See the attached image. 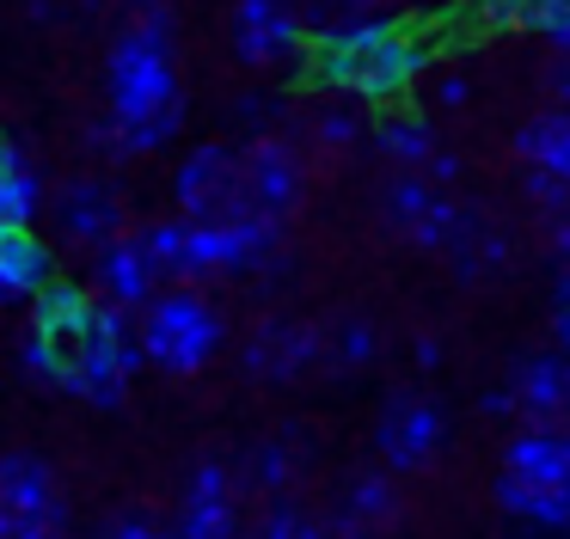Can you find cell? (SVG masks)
I'll return each mask as SVG.
<instances>
[{
  "label": "cell",
  "instance_id": "obj_10",
  "mask_svg": "<svg viewBox=\"0 0 570 539\" xmlns=\"http://www.w3.org/2000/svg\"><path fill=\"white\" fill-rule=\"evenodd\" d=\"M50 220H56V233H62V245H75V252H105L111 239L129 233V203L111 178L87 171V178H68L62 190L50 196Z\"/></svg>",
  "mask_w": 570,
  "mask_h": 539
},
{
  "label": "cell",
  "instance_id": "obj_14",
  "mask_svg": "<svg viewBox=\"0 0 570 539\" xmlns=\"http://www.w3.org/2000/svg\"><path fill=\"white\" fill-rule=\"evenodd\" d=\"M92 282H99V301L111 306H129V313H141V306L160 294V264H154L148 239L136 233H124V239H111L105 252H92Z\"/></svg>",
  "mask_w": 570,
  "mask_h": 539
},
{
  "label": "cell",
  "instance_id": "obj_6",
  "mask_svg": "<svg viewBox=\"0 0 570 539\" xmlns=\"http://www.w3.org/2000/svg\"><path fill=\"white\" fill-rule=\"evenodd\" d=\"M227 37L252 74H301L313 61V31L295 0H234Z\"/></svg>",
  "mask_w": 570,
  "mask_h": 539
},
{
  "label": "cell",
  "instance_id": "obj_13",
  "mask_svg": "<svg viewBox=\"0 0 570 539\" xmlns=\"http://www.w3.org/2000/svg\"><path fill=\"white\" fill-rule=\"evenodd\" d=\"M239 362H246L252 380L295 386V380H307L313 367L325 362V331L307 325V318H264L246 337V355H239Z\"/></svg>",
  "mask_w": 570,
  "mask_h": 539
},
{
  "label": "cell",
  "instance_id": "obj_7",
  "mask_svg": "<svg viewBox=\"0 0 570 539\" xmlns=\"http://www.w3.org/2000/svg\"><path fill=\"white\" fill-rule=\"evenodd\" d=\"M448 441V411L417 386H399L386 392L381 416H374V448L393 472H430L435 453Z\"/></svg>",
  "mask_w": 570,
  "mask_h": 539
},
{
  "label": "cell",
  "instance_id": "obj_36",
  "mask_svg": "<svg viewBox=\"0 0 570 539\" xmlns=\"http://www.w3.org/2000/svg\"><path fill=\"white\" fill-rule=\"evenodd\" d=\"M0 539H13V521H7V509H0Z\"/></svg>",
  "mask_w": 570,
  "mask_h": 539
},
{
  "label": "cell",
  "instance_id": "obj_30",
  "mask_svg": "<svg viewBox=\"0 0 570 539\" xmlns=\"http://www.w3.org/2000/svg\"><path fill=\"white\" fill-rule=\"evenodd\" d=\"M19 367H26L38 386H62V374H68V343H56L50 331L31 325L26 337H19Z\"/></svg>",
  "mask_w": 570,
  "mask_h": 539
},
{
  "label": "cell",
  "instance_id": "obj_2",
  "mask_svg": "<svg viewBox=\"0 0 570 539\" xmlns=\"http://www.w3.org/2000/svg\"><path fill=\"white\" fill-rule=\"evenodd\" d=\"M307 74L325 92H350L362 105H386V98L411 92L430 74V49H423V37H411L393 19V24H374V31H356V37H325V43H313Z\"/></svg>",
  "mask_w": 570,
  "mask_h": 539
},
{
  "label": "cell",
  "instance_id": "obj_19",
  "mask_svg": "<svg viewBox=\"0 0 570 539\" xmlns=\"http://www.w3.org/2000/svg\"><path fill=\"white\" fill-rule=\"evenodd\" d=\"M301 472H307V435H301V429H283V435L252 441L246 465H239L246 490H258V497H288V490L301 484Z\"/></svg>",
  "mask_w": 570,
  "mask_h": 539
},
{
  "label": "cell",
  "instance_id": "obj_5",
  "mask_svg": "<svg viewBox=\"0 0 570 539\" xmlns=\"http://www.w3.org/2000/svg\"><path fill=\"white\" fill-rule=\"evenodd\" d=\"M227 343V325L197 288H160L141 306V350L160 374H197Z\"/></svg>",
  "mask_w": 570,
  "mask_h": 539
},
{
  "label": "cell",
  "instance_id": "obj_32",
  "mask_svg": "<svg viewBox=\"0 0 570 539\" xmlns=\"http://www.w3.org/2000/svg\"><path fill=\"white\" fill-rule=\"evenodd\" d=\"M105 533H111V539H185L178 527H160L154 514H117V521L105 527Z\"/></svg>",
  "mask_w": 570,
  "mask_h": 539
},
{
  "label": "cell",
  "instance_id": "obj_20",
  "mask_svg": "<svg viewBox=\"0 0 570 539\" xmlns=\"http://www.w3.org/2000/svg\"><path fill=\"white\" fill-rule=\"evenodd\" d=\"M43 208H50V196H43L31 154L19 141H0V227H31Z\"/></svg>",
  "mask_w": 570,
  "mask_h": 539
},
{
  "label": "cell",
  "instance_id": "obj_34",
  "mask_svg": "<svg viewBox=\"0 0 570 539\" xmlns=\"http://www.w3.org/2000/svg\"><path fill=\"white\" fill-rule=\"evenodd\" d=\"M540 86H546V98H552V105L570 110V56H552V61H546Z\"/></svg>",
  "mask_w": 570,
  "mask_h": 539
},
{
  "label": "cell",
  "instance_id": "obj_31",
  "mask_svg": "<svg viewBox=\"0 0 570 539\" xmlns=\"http://www.w3.org/2000/svg\"><path fill=\"white\" fill-rule=\"evenodd\" d=\"M423 98H430V110H466L472 105V74L466 68L423 74Z\"/></svg>",
  "mask_w": 570,
  "mask_h": 539
},
{
  "label": "cell",
  "instance_id": "obj_21",
  "mask_svg": "<svg viewBox=\"0 0 570 539\" xmlns=\"http://www.w3.org/2000/svg\"><path fill=\"white\" fill-rule=\"evenodd\" d=\"M301 135H307V147L320 159H344L350 147H362V98H350V92H332V98H320V105L301 117Z\"/></svg>",
  "mask_w": 570,
  "mask_h": 539
},
{
  "label": "cell",
  "instance_id": "obj_11",
  "mask_svg": "<svg viewBox=\"0 0 570 539\" xmlns=\"http://www.w3.org/2000/svg\"><path fill=\"white\" fill-rule=\"evenodd\" d=\"M460 203L448 196V184H435L430 171H393L381 184V220L417 252H442L454 233Z\"/></svg>",
  "mask_w": 570,
  "mask_h": 539
},
{
  "label": "cell",
  "instance_id": "obj_33",
  "mask_svg": "<svg viewBox=\"0 0 570 539\" xmlns=\"http://www.w3.org/2000/svg\"><path fill=\"white\" fill-rule=\"evenodd\" d=\"M552 337H558V350H570V270L552 276Z\"/></svg>",
  "mask_w": 570,
  "mask_h": 539
},
{
  "label": "cell",
  "instance_id": "obj_12",
  "mask_svg": "<svg viewBox=\"0 0 570 539\" xmlns=\"http://www.w3.org/2000/svg\"><path fill=\"white\" fill-rule=\"evenodd\" d=\"M239 159H246V196L258 215L271 220H288L301 208V196H307V147L288 141L283 129H264L252 135L246 147H239Z\"/></svg>",
  "mask_w": 570,
  "mask_h": 539
},
{
  "label": "cell",
  "instance_id": "obj_17",
  "mask_svg": "<svg viewBox=\"0 0 570 539\" xmlns=\"http://www.w3.org/2000/svg\"><path fill=\"white\" fill-rule=\"evenodd\" d=\"M528 423H570V350H533L509 374Z\"/></svg>",
  "mask_w": 570,
  "mask_h": 539
},
{
  "label": "cell",
  "instance_id": "obj_16",
  "mask_svg": "<svg viewBox=\"0 0 570 539\" xmlns=\"http://www.w3.org/2000/svg\"><path fill=\"white\" fill-rule=\"evenodd\" d=\"M442 257H448V270H454L460 282L503 276V270H509V233H503V220H497L484 203H460L454 233H448Z\"/></svg>",
  "mask_w": 570,
  "mask_h": 539
},
{
  "label": "cell",
  "instance_id": "obj_1",
  "mask_svg": "<svg viewBox=\"0 0 570 539\" xmlns=\"http://www.w3.org/2000/svg\"><path fill=\"white\" fill-rule=\"evenodd\" d=\"M105 117L117 129V147L129 154H160L185 129V74H178L173 12L136 7L129 24L105 49Z\"/></svg>",
  "mask_w": 570,
  "mask_h": 539
},
{
  "label": "cell",
  "instance_id": "obj_26",
  "mask_svg": "<svg viewBox=\"0 0 570 539\" xmlns=\"http://www.w3.org/2000/svg\"><path fill=\"white\" fill-rule=\"evenodd\" d=\"M301 19H307L313 43L325 37H356V31H374V24H393V7L386 0H295Z\"/></svg>",
  "mask_w": 570,
  "mask_h": 539
},
{
  "label": "cell",
  "instance_id": "obj_22",
  "mask_svg": "<svg viewBox=\"0 0 570 539\" xmlns=\"http://www.w3.org/2000/svg\"><path fill=\"white\" fill-rule=\"evenodd\" d=\"M374 147L381 159H393V171H430L442 154V135L430 129V117H411V110H386L374 122Z\"/></svg>",
  "mask_w": 570,
  "mask_h": 539
},
{
  "label": "cell",
  "instance_id": "obj_3",
  "mask_svg": "<svg viewBox=\"0 0 570 539\" xmlns=\"http://www.w3.org/2000/svg\"><path fill=\"white\" fill-rule=\"evenodd\" d=\"M497 509L540 533H570V423H528L509 435Z\"/></svg>",
  "mask_w": 570,
  "mask_h": 539
},
{
  "label": "cell",
  "instance_id": "obj_8",
  "mask_svg": "<svg viewBox=\"0 0 570 539\" xmlns=\"http://www.w3.org/2000/svg\"><path fill=\"white\" fill-rule=\"evenodd\" d=\"M0 509L13 521V539H68V502L50 460L13 448L0 453Z\"/></svg>",
  "mask_w": 570,
  "mask_h": 539
},
{
  "label": "cell",
  "instance_id": "obj_23",
  "mask_svg": "<svg viewBox=\"0 0 570 539\" xmlns=\"http://www.w3.org/2000/svg\"><path fill=\"white\" fill-rule=\"evenodd\" d=\"M515 159L528 171H546V178H570V110L552 105V110H540V117L521 122Z\"/></svg>",
  "mask_w": 570,
  "mask_h": 539
},
{
  "label": "cell",
  "instance_id": "obj_29",
  "mask_svg": "<svg viewBox=\"0 0 570 539\" xmlns=\"http://www.w3.org/2000/svg\"><path fill=\"white\" fill-rule=\"evenodd\" d=\"M521 31H533L552 56H570V0H521Z\"/></svg>",
  "mask_w": 570,
  "mask_h": 539
},
{
  "label": "cell",
  "instance_id": "obj_4",
  "mask_svg": "<svg viewBox=\"0 0 570 539\" xmlns=\"http://www.w3.org/2000/svg\"><path fill=\"white\" fill-rule=\"evenodd\" d=\"M141 362H148V350H141V318H129V306L99 301L87 337L68 350L62 392L99 404V411H117V404L129 399V380H136Z\"/></svg>",
  "mask_w": 570,
  "mask_h": 539
},
{
  "label": "cell",
  "instance_id": "obj_28",
  "mask_svg": "<svg viewBox=\"0 0 570 539\" xmlns=\"http://www.w3.org/2000/svg\"><path fill=\"white\" fill-rule=\"evenodd\" d=\"M252 539H325V514H313L295 497H271V509L258 514V533Z\"/></svg>",
  "mask_w": 570,
  "mask_h": 539
},
{
  "label": "cell",
  "instance_id": "obj_15",
  "mask_svg": "<svg viewBox=\"0 0 570 539\" xmlns=\"http://www.w3.org/2000/svg\"><path fill=\"white\" fill-rule=\"evenodd\" d=\"M178 533L185 539H239V502H234V472L222 460H197L185 478L178 502Z\"/></svg>",
  "mask_w": 570,
  "mask_h": 539
},
{
  "label": "cell",
  "instance_id": "obj_27",
  "mask_svg": "<svg viewBox=\"0 0 570 539\" xmlns=\"http://www.w3.org/2000/svg\"><path fill=\"white\" fill-rule=\"evenodd\" d=\"M374 355H381V331H374V318L337 313L332 325H325V367H332V374H362Z\"/></svg>",
  "mask_w": 570,
  "mask_h": 539
},
{
  "label": "cell",
  "instance_id": "obj_25",
  "mask_svg": "<svg viewBox=\"0 0 570 539\" xmlns=\"http://www.w3.org/2000/svg\"><path fill=\"white\" fill-rule=\"evenodd\" d=\"M337 509L356 514L368 533H386V527L405 514V497H399V484H393V465H386V472H350V478H344V497H337Z\"/></svg>",
  "mask_w": 570,
  "mask_h": 539
},
{
  "label": "cell",
  "instance_id": "obj_37",
  "mask_svg": "<svg viewBox=\"0 0 570 539\" xmlns=\"http://www.w3.org/2000/svg\"><path fill=\"white\" fill-rule=\"evenodd\" d=\"M99 539H111V533H99Z\"/></svg>",
  "mask_w": 570,
  "mask_h": 539
},
{
  "label": "cell",
  "instance_id": "obj_9",
  "mask_svg": "<svg viewBox=\"0 0 570 539\" xmlns=\"http://www.w3.org/2000/svg\"><path fill=\"white\" fill-rule=\"evenodd\" d=\"M173 190H178V215H190V220H227V215H239V208H252L246 159H239V147H227V141L190 147L185 166H178V178H173Z\"/></svg>",
  "mask_w": 570,
  "mask_h": 539
},
{
  "label": "cell",
  "instance_id": "obj_38",
  "mask_svg": "<svg viewBox=\"0 0 570 539\" xmlns=\"http://www.w3.org/2000/svg\"><path fill=\"white\" fill-rule=\"evenodd\" d=\"M0 141H7V135H0Z\"/></svg>",
  "mask_w": 570,
  "mask_h": 539
},
{
  "label": "cell",
  "instance_id": "obj_24",
  "mask_svg": "<svg viewBox=\"0 0 570 539\" xmlns=\"http://www.w3.org/2000/svg\"><path fill=\"white\" fill-rule=\"evenodd\" d=\"M92 313H99V301H92L87 288H75V282H50V288H43L38 301H31V325L50 331L56 343H68V350H75V343L87 337Z\"/></svg>",
  "mask_w": 570,
  "mask_h": 539
},
{
  "label": "cell",
  "instance_id": "obj_18",
  "mask_svg": "<svg viewBox=\"0 0 570 539\" xmlns=\"http://www.w3.org/2000/svg\"><path fill=\"white\" fill-rule=\"evenodd\" d=\"M56 282V257L31 227H0V306L38 301Z\"/></svg>",
  "mask_w": 570,
  "mask_h": 539
},
{
  "label": "cell",
  "instance_id": "obj_35",
  "mask_svg": "<svg viewBox=\"0 0 570 539\" xmlns=\"http://www.w3.org/2000/svg\"><path fill=\"white\" fill-rule=\"evenodd\" d=\"M411 355H417L423 374H435V367H442V337H430V331H423V337L411 343Z\"/></svg>",
  "mask_w": 570,
  "mask_h": 539
}]
</instances>
